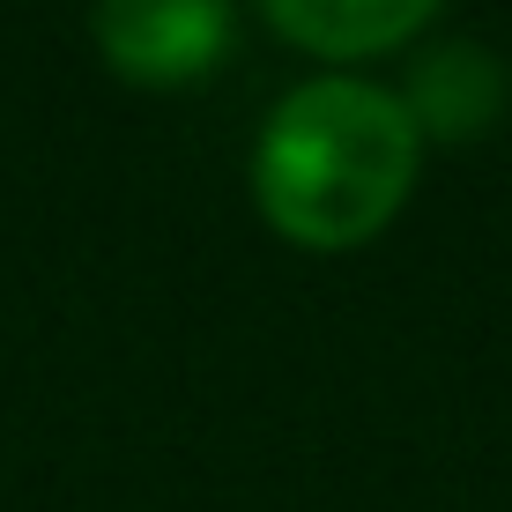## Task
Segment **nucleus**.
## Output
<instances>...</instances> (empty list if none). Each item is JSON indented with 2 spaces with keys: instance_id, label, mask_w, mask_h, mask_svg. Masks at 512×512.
I'll list each match as a JSON object with an SVG mask.
<instances>
[{
  "instance_id": "1",
  "label": "nucleus",
  "mask_w": 512,
  "mask_h": 512,
  "mask_svg": "<svg viewBox=\"0 0 512 512\" xmlns=\"http://www.w3.org/2000/svg\"><path fill=\"white\" fill-rule=\"evenodd\" d=\"M416 112L379 82H305L260 127V216L282 238L334 253L394 223L416 186Z\"/></svg>"
},
{
  "instance_id": "2",
  "label": "nucleus",
  "mask_w": 512,
  "mask_h": 512,
  "mask_svg": "<svg viewBox=\"0 0 512 512\" xmlns=\"http://www.w3.org/2000/svg\"><path fill=\"white\" fill-rule=\"evenodd\" d=\"M97 45L141 90H186L231 52V0H97Z\"/></svg>"
},
{
  "instance_id": "3",
  "label": "nucleus",
  "mask_w": 512,
  "mask_h": 512,
  "mask_svg": "<svg viewBox=\"0 0 512 512\" xmlns=\"http://www.w3.org/2000/svg\"><path fill=\"white\" fill-rule=\"evenodd\" d=\"M268 23L290 45L327 52V60H364V52L401 45L438 15V0H260Z\"/></svg>"
}]
</instances>
